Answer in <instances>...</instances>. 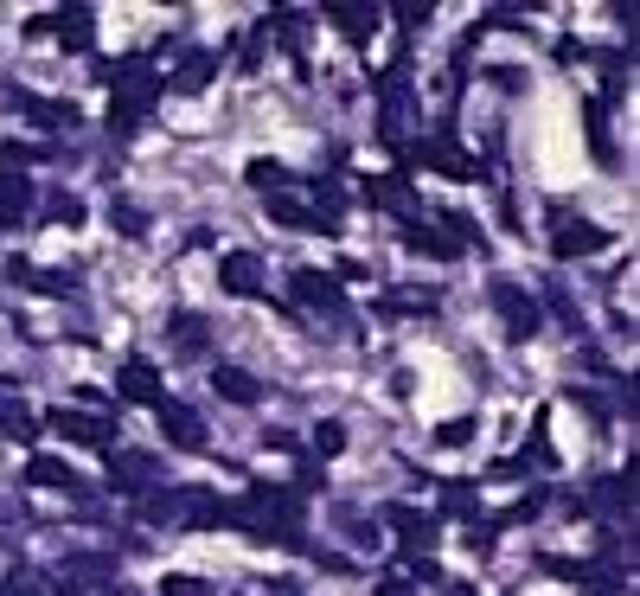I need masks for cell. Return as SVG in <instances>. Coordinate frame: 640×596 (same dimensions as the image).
<instances>
[{
    "label": "cell",
    "instance_id": "6da1fadb",
    "mask_svg": "<svg viewBox=\"0 0 640 596\" xmlns=\"http://www.w3.org/2000/svg\"><path fill=\"white\" fill-rule=\"evenodd\" d=\"M51 430L71 437V442H90V449L109 442V423H102V417H83V411H51Z\"/></svg>",
    "mask_w": 640,
    "mask_h": 596
},
{
    "label": "cell",
    "instance_id": "7a4b0ae2",
    "mask_svg": "<svg viewBox=\"0 0 640 596\" xmlns=\"http://www.w3.org/2000/svg\"><path fill=\"white\" fill-rule=\"evenodd\" d=\"M218 283H225L230 295H263V270H256V257L230 251V257L218 263Z\"/></svg>",
    "mask_w": 640,
    "mask_h": 596
},
{
    "label": "cell",
    "instance_id": "3957f363",
    "mask_svg": "<svg viewBox=\"0 0 640 596\" xmlns=\"http://www.w3.org/2000/svg\"><path fill=\"white\" fill-rule=\"evenodd\" d=\"M154 411H160V430H167L179 449H199V442H205V430H199V417H193V411H179V404H167V398H160Z\"/></svg>",
    "mask_w": 640,
    "mask_h": 596
},
{
    "label": "cell",
    "instance_id": "277c9868",
    "mask_svg": "<svg viewBox=\"0 0 640 596\" xmlns=\"http://www.w3.org/2000/svg\"><path fill=\"white\" fill-rule=\"evenodd\" d=\"M116 385H122V398H135V404H160V379H154L148 360H128Z\"/></svg>",
    "mask_w": 640,
    "mask_h": 596
},
{
    "label": "cell",
    "instance_id": "5b68a950",
    "mask_svg": "<svg viewBox=\"0 0 640 596\" xmlns=\"http://www.w3.org/2000/svg\"><path fill=\"white\" fill-rule=\"evenodd\" d=\"M26 206H32V186H26V174L0 167V225H13V218H20Z\"/></svg>",
    "mask_w": 640,
    "mask_h": 596
},
{
    "label": "cell",
    "instance_id": "8992f818",
    "mask_svg": "<svg viewBox=\"0 0 640 596\" xmlns=\"http://www.w3.org/2000/svg\"><path fill=\"white\" fill-rule=\"evenodd\" d=\"M404 244H410V251H423V257H455V251H461L455 232H423V225H410Z\"/></svg>",
    "mask_w": 640,
    "mask_h": 596
},
{
    "label": "cell",
    "instance_id": "52a82bcc",
    "mask_svg": "<svg viewBox=\"0 0 640 596\" xmlns=\"http://www.w3.org/2000/svg\"><path fill=\"white\" fill-rule=\"evenodd\" d=\"M295 295L314 302V309H339V283H327L321 270H302V276H295Z\"/></svg>",
    "mask_w": 640,
    "mask_h": 596
},
{
    "label": "cell",
    "instance_id": "ba28073f",
    "mask_svg": "<svg viewBox=\"0 0 640 596\" xmlns=\"http://www.w3.org/2000/svg\"><path fill=\"white\" fill-rule=\"evenodd\" d=\"M423 160H435V167H442L449 180H474V160L461 155L455 141H435V148H423Z\"/></svg>",
    "mask_w": 640,
    "mask_h": 596
},
{
    "label": "cell",
    "instance_id": "9c48e42d",
    "mask_svg": "<svg viewBox=\"0 0 640 596\" xmlns=\"http://www.w3.org/2000/svg\"><path fill=\"white\" fill-rule=\"evenodd\" d=\"M269 212H276L288 232H321V212H307V206H295V199H282V193H269Z\"/></svg>",
    "mask_w": 640,
    "mask_h": 596
},
{
    "label": "cell",
    "instance_id": "30bf717a",
    "mask_svg": "<svg viewBox=\"0 0 640 596\" xmlns=\"http://www.w3.org/2000/svg\"><path fill=\"white\" fill-rule=\"evenodd\" d=\"M327 13L339 20L346 39H372V27H378V13H372V7H327Z\"/></svg>",
    "mask_w": 640,
    "mask_h": 596
},
{
    "label": "cell",
    "instance_id": "8fae6325",
    "mask_svg": "<svg viewBox=\"0 0 640 596\" xmlns=\"http://www.w3.org/2000/svg\"><path fill=\"white\" fill-rule=\"evenodd\" d=\"M211 385L225 391L230 404H256V385H250V372H237V365H218V379Z\"/></svg>",
    "mask_w": 640,
    "mask_h": 596
},
{
    "label": "cell",
    "instance_id": "7c38bea8",
    "mask_svg": "<svg viewBox=\"0 0 640 596\" xmlns=\"http://www.w3.org/2000/svg\"><path fill=\"white\" fill-rule=\"evenodd\" d=\"M589 251H602V232H595V225H577V232H558V257H589Z\"/></svg>",
    "mask_w": 640,
    "mask_h": 596
},
{
    "label": "cell",
    "instance_id": "4fadbf2b",
    "mask_svg": "<svg viewBox=\"0 0 640 596\" xmlns=\"http://www.w3.org/2000/svg\"><path fill=\"white\" fill-rule=\"evenodd\" d=\"M397 526H404V545H410V551H430V545H435V519H416L410 507H397Z\"/></svg>",
    "mask_w": 640,
    "mask_h": 596
},
{
    "label": "cell",
    "instance_id": "5bb4252c",
    "mask_svg": "<svg viewBox=\"0 0 640 596\" xmlns=\"http://www.w3.org/2000/svg\"><path fill=\"white\" fill-rule=\"evenodd\" d=\"M51 20H58V13H51ZM58 32H65V46H71V52H83V46L97 39V27H90V13H83V7H77V13H65V20H58Z\"/></svg>",
    "mask_w": 640,
    "mask_h": 596
},
{
    "label": "cell",
    "instance_id": "9a60e30c",
    "mask_svg": "<svg viewBox=\"0 0 640 596\" xmlns=\"http://www.w3.org/2000/svg\"><path fill=\"white\" fill-rule=\"evenodd\" d=\"M26 475H32V481H39V488H71L77 475L65 462H51V456H32V468H26Z\"/></svg>",
    "mask_w": 640,
    "mask_h": 596
},
{
    "label": "cell",
    "instance_id": "2e32d148",
    "mask_svg": "<svg viewBox=\"0 0 640 596\" xmlns=\"http://www.w3.org/2000/svg\"><path fill=\"white\" fill-rule=\"evenodd\" d=\"M500 309L512 314V334H532V328H538V309H532V302H519L512 289H500Z\"/></svg>",
    "mask_w": 640,
    "mask_h": 596
},
{
    "label": "cell",
    "instance_id": "e0dca14e",
    "mask_svg": "<svg viewBox=\"0 0 640 596\" xmlns=\"http://www.w3.org/2000/svg\"><path fill=\"white\" fill-rule=\"evenodd\" d=\"M244 180L263 186V193H276V186H282V167H276V160H250V167H244Z\"/></svg>",
    "mask_w": 640,
    "mask_h": 596
},
{
    "label": "cell",
    "instance_id": "ac0fdd59",
    "mask_svg": "<svg viewBox=\"0 0 640 596\" xmlns=\"http://www.w3.org/2000/svg\"><path fill=\"white\" fill-rule=\"evenodd\" d=\"M211 78V58H186V71H179V90H199Z\"/></svg>",
    "mask_w": 640,
    "mask_h": 596
},
{
    "label": "cell",
    "instance_id": "d6986e66",
    "mask_svg": "<svg viewBox=\"0 0 640 596\" xmlns=\"http://www.w3.org/2000/svg\"><path fill=\"white\" fill-rule=\"evenodd\" d=\"M160 596H211L199 584V577H167V584H160Z\"/></svg>",
    "mask_w": 640,
    "mask_h": 596
},
{
    "label": "cell",
    "instance_id": "ffe728a7",
    "mask_svg": "<svg viewBox=\"0 0 640 596\" xmlns=\"http://www.w3.org/2000/svg\"><path fill=\"white\" fill-rule=\"evenodd\" d=\"M346 449V430L339 423H321V456H339Z\"/></svg>",
    "mask_w": 640,
    "mask_h": 596
},
{
    "label": "cell",
    "instance_id": "44dd1931",
    "mask_svg": "<svg viewBox=\"0 0 640 596\" xmlns=\"http://www.w3.org/2000/svg\"><path fill=\"white\" fill-rule=\"evenodd\" d=\"M199 321H193V314H186V321H179V353H199Z\"/></svg>",
    "mask_w": 640,
    "mask_h": 596
},
{
    "label": "cell",
    "instance_id": "7402d4cb",
    "mask_svg": "<svg viewBox=\"0 0 640 596\" xmlns=\"http://www.w3.org/2000/svg\"><path fill=\"white\" fill-rule=\"evenodd\" d=\"M435 437H442V442H467V437H474V423H461V417H455V423H442Z\"/></svg>",
    "mask_w": 640,
    "mask_h": 596
},
{
    "label": "cell",
    "instance_id": "603a6c76",
    "mask_svg": "<svg viewBox=\"0 0 640 596\" xmlns=\"http://www.w3.org/2000/svg\"><path fill=\"white\" fill-rule=\"evenodd\" d=\"M378 596H410V584H404V577H391V584H384Z\"/></svg>",
    "mask_w": 640,
    "mask_h": 596
}]
</instances>
